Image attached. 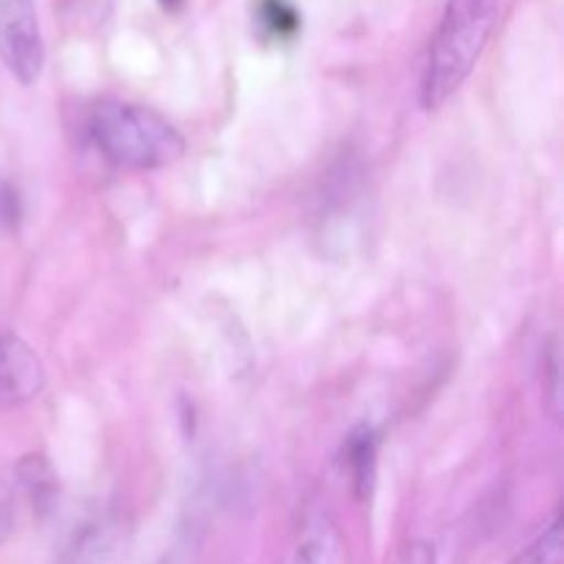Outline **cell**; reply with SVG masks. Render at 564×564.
I'll list each match as a JSON object with an SVG mask.
<instances>
[{"instance_id":"cell-3","label":"cell","mask_w":564,"mask_h":564,"mask_svg":"<svg viewBox=\"0 0 564 564\" xmlns=\"http://www.w3.org/2000/svg\"><path fill=\"white\" fill-rule=\"evenodd\" d=\"M135 527L121 507H105L83 518L55 551L53 564H124Z\"/></svg>"},{"instance_id":"cell-10","label":"cell","mask_w":564,"mask_h":564,"mask_svg":"<svg viewBox=\"0 0 564 564\" xmlns=\"http://www.w3.org/2000/svg\"><path fill=\"white\" fill-rule=\"evenodd\" d=\"M543 400L554 419L562 416V383H560V345L551 339L543 352Z\"/></svg>"},{"instance_id":"cell-8","label":"cell","mask_w":564,"mask_h":564,"mask_svg":"<svg viewBox=\"0 0 564 564\" xmlns=\"http://www.w3.org/2000/svg\"><path fill=\"white\" fill-rule=\"evenodd\" d=\"M507 564H562V512H556L543 532Z\"/></svg>"},{"instance_id":"cell-1","label":"cell","mask_w":564,"mask_h":564,"mask_svg":"<svg viewBox=\"0 0 564 564\" xmlns=\"http://www.w3.org/2000/svg\"><path fill=\"white\" fill-rule=\"evenodd\" d=\"M86 132L110 165L124 171H160L182 160L187 143L165 116L147 105L105 99L88 113Z\"/></svg>"},{"instance_id":"cell-5","label":"cell","mask_w":564,"mask_h":564,"mask_svg":"<svg viewBox=\"0 0 564 564\" xmlns=\"http://www.w3.org/2000/svg\"><path fill=\"white\" fill-rule=\"evenodd\" d=\"M42 358L11 330H0V411L28 405L44 391Z\"/></svg>"},{"instance_id":"cell-11","label":"cell","mask_w":564,"mask_h":564,"mask_svg":"<svg viewBox=\"0 0 564 564\" xmlns=\"http://www.w3.org/2000/svg\"><path fill=\"white\" fill-rule=\"evenodd\" d=\"M290 564H334V538L328 529H314L297 543Z\"/></svg>"},{"instance_id":"cell-6","label":"cell","mask_w":564,"mask_h":564,"mask_svg":"<svg viewBox=\"0 0 564 564\" xmlns=\"http://www.w3.org/2000/svg\"><path fill=\"white\" fill-rule=\"evenodd\" d=\"M9 477H11V488H14L20 510H28L36 521H44V518L55 510L61 485H58V474L53 471L47 457L44 455L20 457L14 471H11Z\"/></svg>"},{"instance_id":"cell-14","label":"cell","mask_w":564,"mask_h":564,"mask_svg":"<svg viewBox=\"0 0 564 564\" xmlns=\"http://www.w3.org/2000/svg\"><path fill=\"white\" fill-rule=\"evenodd\" d=\"M165 564H180L176 560H165Z\"/></svg>"},{"instance_id":"cell-4","label":"cell","mask_w":564,"mask_h":564,"mask_svg":"<svg viewBox=\"0 0 564 564\" xmlns=\"http://www.w3.org/2000/svg\"><path fill=\"white\" fill-rule=\"evenodd\" d=\"M0 61L22 86L42 77L44 39L36 0H0Z\"/></svg>"},{"instance_id":"cell-7","label":"cell","mask_w":564,"mask_h":564,"mask_svg":"<svg viewBox=\"0 0 564 564\" xmlns=\"http://www.w3.org/2000/svg\"><path fill=\"white\" fill-rule=\"evenodd\" d=\"M378 449L380 435L375 433L369 424L352 430L347 435L345 446H341V463L350 477V488L356 499L367 501L375 490V479H378Z\"/></svg>"},{"instance_id":"cell-9","label":"cell","mask_w":564,"mask_h":564,"mask_svg":"<svg viewBox=\"0 0 564 564\" xmlns=\"http://www.w3.org/2000/svg\"><path fill=\"white\" fill-rule=\"evenodd\" d=\"M257 20L268 36L290 39L301 28V14L290 0H259Z\"/></svg>"},{"instance_id":"cell-13","label":"cell","mask_w":564,"mask_h":564,"mask_svg":"<svg viewBox=\"0 0 564 564\" xmlns=\"http://www.w3.org/2000/svg\"><path fill=\"white\" fill-rule=\"evenodd\" d=\"M160 3H163L165 9H171V11H174V9H180V6L185 3V0H160Z\"/></svg>"},{"instance_id":"cell-12","label":"cell","mask_w":564,"mask_h":564,"mask_svg":"<svg viewBox=\"0 0 564 564\" xmlns=\"http://www.w3.org/2000/svg\"><path fill=\"white\" fill-rule=\"evenodd\" d=\"M17 516H20V505H17L14 488H11V477L0 474V543L11 534Z\"/></svg>"},{"instance_id":"cell-2","label":"cell","mask_w":564,"mask_h":564,"mask_svg":"<svg viewBox=\"0 0 564 564\" xmlns=\"http://www.w3.org/2000/svg\"><path fill=\"white\" fill-rule=\"evenodd\" d=\"M501 0H449L430 42L427 64L422 75V105L438 110L455 97L482 58Z\"/></svg>"}]
</instances>
